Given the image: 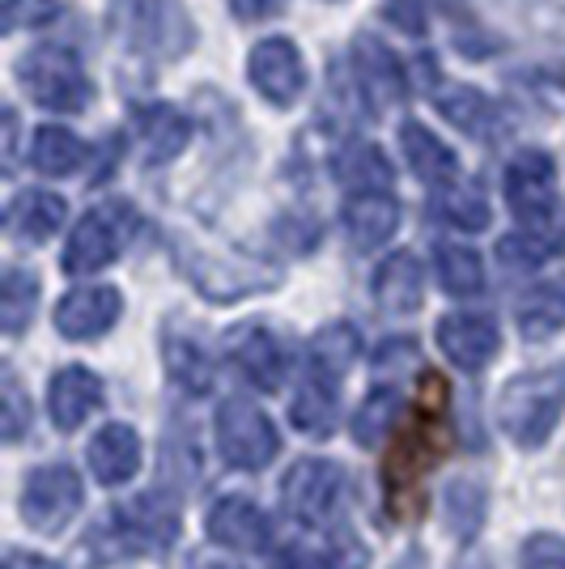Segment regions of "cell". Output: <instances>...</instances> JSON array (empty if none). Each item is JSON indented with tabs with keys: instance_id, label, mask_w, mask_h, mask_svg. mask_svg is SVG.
<instances>
[{
	"instance_id": "18",
	"label": "cell",
	"mask_w": 565,
	"mask_h": 569,
	"mask_svg": "<svg viewBox=\"0 0 565 569\" xmlns=\"http://www.w3.org/2000/svg\"><path fill=\"white\" fill-rule=\"evenodd\" d=\"M90 472L98 476V485H123V480H132L137 468H141V438H137V429L132 426H102L90 438Z\"/></svg>"
},
{
	"instance_id": "9",
	"label": "cell",
	"mask_w": 565,
	"mask_h": 569,
	"mask_svg": "<svg viewBox=\"0 0 565 569\" xmlns=\"http://www.w3.org/2000/svg\"><path fill=\"white\" fill-rule=\"evenodd\" d=\"M81 510V476L69 463L34 468L22 485V519L39 536H60Z\"/></svg>"
},
{
	"instance_id": "30",
	"label": "cell",
	"mask_w": 565,
	"mask_h": 569,
	"mask_svg": "<svg viewBox=\"0 0 565 569\" xmlns=\"http://www.w3.org/2000/svg\"><path fill=\"white\" fill-rule=\"evenodd\" d=\"M166 370L188 396H205L212 387V361L191 336H166Z\"/></svg>"
},
{
	"instance_id": "29",
	"label": "cell",
	"mask_w": 565,
	"mask_h": 569,
	"mask_svg": "<svg viewBox=\"0 0 565 569\" xmlns=\"http://www.w3.org/2000/svg\"><path fill=\"white\" fill-rule=\"evenodd\" d=\"M86 153H90L86 141L69 128H39L34 141H30V162L43 174H72L86 162Z\"/></svg>"
},
{
	"instance_id": "15",
	"label": "cell",
	"mask_w": 565,
	"mask_h": 569,
	"mask_svg": "<svg viewBox=\"0 0 565 569\" xmlns=\"http://www.w3.org/2000/svg\"><path fill=\"white\" fill-rule=\"evenodd\" d=\"M438 349L459 366V370H485L502 349V332L489 315H447L438 323Z\"/></svg>"
},
{
	"instance_id": "14",
	"label": "cell",
	"mask_w": 565,
	"mask_h": 569,
	"mask_svg": "<svg viewBox=\"0 0 565 569\" xmlns=\"http://www.w3.org/2000/svg\"><path fill=\"white\" fill-rule=\"evenodd\" d=\"M123 310V298L111 284H86L72 289L69 298L56 307V332L69 340H95V336L111 332Z\"/></svg>"
},
{
	"instance_id": "32",
	"label": "cell",
	"mask_w": 565,
	"mask_h": 569,
	"mask_svg": "<svg viewBox=\"0 0 565 569\" xmlns=\"http://www.w3.org/2000/svg\"><path fill=\"white\" fill-rule=\"evenodd\" d=\"M434 268H438V281L455 298H468L485 289V263L468 247H438L434 251Z\"/></svg>"
},
{
	"instance_id": "33",
	"label": "cell",
	"mask_w": 565,
	"mask_h": 569,
	"mask_svg": "<svg viewBox=\"0 0 565 569\" xmlns=\"http://www.w3.org/2000/svg\"><path fill=\"white\" fill-rule=\"evenodd\" d=\"M34 302H39V281L22 268H9L4 284H0V323H4V332H22L26 323L34 319Z\"/></svg>"
},
{
	"instance_id": "28",
	"label": "cell",
	"mask_w": 565,
	"mask_h": 569,
	"mask_svg": "<svg viewBox=\"0 0 565 569\" xmlns=\"http://www.w3.org/2000/svg\"><path fill=\"white\" fill-rule=\"evenodd\" d=\"M565 328V281H548L541 289H532L518 302V332L527 340H544L557 336Z\"/></svg>"
},
{
	"instance_id": "36",
	"label": "cell",
	"mask_w": 565,
	"mask_h": 569,
	"mask_svg": "<svg viewBox=\"0 0 565 569\" xmlns=\"http://www.w3.org/2000/svg\"><path fill=\"white\" fill-rule=\"evenodd\" d=\"M443 506H447L450 531H455L459 540H468V536H476L480 519H485V489H480L476 480H450Z\"/></svg>"
},
{
	"instance_id": "31",
	"label": "cell",
	"mask_w": 565,
	"mask_h": 569,
	"mask_svg": "<svg viewBox=\"0 0 565 569\" xmlns=\"http://www.w3.org/2000/svg\"><path fill=\"white\" fill-rule=\"evenodd\" d=\"M331 382L315 379L307 375L303 379V391H298V400L289 408V417H294V426L310 433V438H328L331 429H336V400H331Z\"/></svg>"
},
{
	"instance_id": "7",
	"label": "cell",
	"mask_w": 565,
	"mask_h": 569,
	"mask_svg": "<svg viewBox=\"0 0 565 569\" xmlns=\"http://www.w3.org/2000/svg\"><path fill=\"white\" fill-rule=\"evenodd\" d=\"M179 268L188 272V281L209 293L212 302H235V298H247V293H259V289H272L281 281L277 268L259 260H235V256H217V251H196L188 242H179L175 251Z\"/></svg>"
},
{
	"instance_id": "8",
	"label": "cell",
	"mask_w": 565,
	"mask_h": 569,
	"mask_svg": "<svg viewBox=\"0 0 565 569\" xmlns=\"http://www.w3.org/2000/svg\"><path fill=\"white\" fill-rule=\"evenodd\" d=\"M217 447L226 455V463L259 472L268 468L281 451V433L277 426L247 400H226L217 412Z\"/></svg>"
},
{
	"instance_id": "34",
	"label": "cell",
	"mask_w": 565,
	"mask_h": 569,
	"mask_svg": "<svg viewBox=\"0 0 565 569\" xmlns=\"http://www.w3.org/2000/svg\"><path fill=\"white\" fill-rule=\"evenodd\" d=\"M400 391L396 387H378V391H370V400L357 408L354 417V438L361 442V447H375V438H383L387 429H391V421L400 417Z\"/></svg>"
},
{
	"instance_id": "42",
	"label": "cell",
	"mask_w": 565,
	"mask_h": 569,
	"mask_svg": "<svg viewBox=\"0 0 565 569\" xmlns=\"http://www.w3.org/2000/svg\"><path fill=\"white\" fill-rule=\"evenodd\" d=\"M4 569H60V566L48 561V557H34V552H9Z\"/></svg>"
},
{
	"instance_id": "40",
	"label": "cell",
	"mask_w": 565,
	"mask_h": 569,
	"mask_svg": "<svg viewBox=\"0 0 565 569\" xmlns=\"http://www.w3.org/2000/svg\"><path fill=\"white\" fill-rule=\"evenodd\" d=\"M272 569H328V561L315 552V548L307 545H289L277 552V561H272Z\"/></svg>"
},
{
	"instance_id": "43",
	"label": "cell",
	"mask_w": 565,
	"mask_h": 569,
	"mask_svg": "<svg viewBox=\"0 0 565 569\" xmlns=\"http://www.w3.org/2000/svg\"><path fill=\"white\" fill-rule=\"evenodd\" d=\"M209 569H238V566H209Z\"/></svg>"
},
{
	"instance_id": "27",
	"label": "cell",
	"mask_w": 565,
	"mask_h": 569,
	"mask_svg": "<svg viewBox=\"0 0 565 569\" xmlns=\"http://www.w3.org/2000/svg\"><path fill=\"white\" fill-rule=\"evenodd\" d=\"M357 357V332L349 328V323H328L324 332L310 340L307 349V375H315V379L324 382H336L349 375V366H354Z\"/></svg>"
},
{
	"instance_id": "3",
	"label": "cell",
	"mask_w": 565,
	"mask_h": 569,
	"mask_svg": "<svg viewBox=\"0 0 565 569\" xmlns=\"http://www.w3.org/2000/svg\"><path fill=\"white\" fill-rule=\"evenodd\" d=\"M565 412V361L544 366V370H527L502 387L497 400V421L515 438L518 447H541L548 433L557 429Z\"/></svg>"
},
{
	"instance_id": "37",
	"label": "cell",
	"mask_w": 565,
	"mask_h": 569,
	"mask_svg": "<svg viewBox=\"0 0 565 569\" xmlns=\"http://www.w3.org/2000/svg\"><path fill=\"white\" fill-rule=\"evenodd\" d=\"M518 569H565V540L562 536H532L518 552Z\"/></svg>"
},
{
	"instance_id": "24",
	"label": "cell",
	"mask_w": 565,
	"mask_h": 569,
	"mask_svg": "<svg viewBox=\"0 0 565 569\" xmlns=\"http://www.w3.org/2000/svg\"><path fill=\"white\" fill-rule=\"evenodd\" d=\"M65 217H69V204L60 196H51V191H22L9 204L4 226H9V234L22 238V242H48L65 226Z\"/></svg>"
},
{
	"instance_id": "22",
	"label": "cell",
	"mask_w": 565,
	"mask_h": 569,
	"mask_svg": "<svg viewBox=\"0 0 565 569\" xmlns=\"http://www.w3.org/2000/svg\"><path fill=\"white\" fill-rule=\"evenodd\" d=\"M119 531L137 548H166L179 536V510L158 493H145L119 510Z\"/></svg>"
},
{
	"instance_id": "39",
	"label": "cell",
	"mask_w": 565,
	"mask_h": 569,
	"mask_svg": "<svg viewBox=\"0 0 565 569\" xmlns=\"http://www.w3.org/2000/svg\"><path fill=\"white\" fill-rule=\"evenodd\" d=\"M4 438L9 442H18L22 438V429H26V396H22V387H18V379L13 375H4Z\"/></svg>"
},
{
	"instance_id": "13",
	"label": "cell",
	"mask_w": 565,
	"mask_h": 569,
	"mask_svg": "<svg viewBox=\"0 0 565 569\" xmlns=\"http://www.w3.org/2000/svg\"><path fill=\"white\" fill-rule=\"evenodd\" d=\"M226 353H230L238 375L251 382L256 391H277L281 387L285 349L264 323H242L235 332H226Z\"/></svg>"
},
{
	"instance_id": "6",
	"label": "cell",
	"mask_w": 565,
	"mask_h": 569,
	"mask_svg": "<svg viewBox=\"0 0 565 569\" xmlns=\"http://www.w3.org/2000/svg\"><path fill=\"white\" fill-rule=\"evenodd\" d=\"M132 234H137V213L123 200H107V204L90 209L72 226L69 247L60 256V268L69 277H90V272H98V268H107V263L116 260Z\"/></svg>"
},
{
	"instance_id": "19",
	"label": "cell",
	"mask_w": 565,
	"mask_h": 569,
	"mask_svg": "<svg viewBox=\"0 0 565 569\" xmlns=\"http://www.w3.org/2000/svg\"><path fill=\"white\" fill-rule=\"evenodd\" d=\"M209 536L238 552H259L268 545V519L251 498H221L209 515Z\"/></svg>"
},
{
	"instance_id": "2",
	"label": "cell",
	"mask_w": 565,
	"mask_h": 569,
	"mask_svg": "<svg viewBox=\"0 0 565 569\" xmlns=\"http://www.w3.org/2000/svg\"><path fill=\"white\" fill-rule=\"evenodd\" d=\"M443 451H447V379L443 375H422V396L413 403V417H408L400 442L391 447L387 468H383L387 498H408Z\"/></svg>"
},
{
	"instance_id": "21",
	"label": "cell",
	"mask_w": 565,
	"mask_h": 569,
	"mask_svg": "<svg viewBox=\"0 0 565 569\" xmlns=\"http://www.w3.org/2000/svg\"><path fill=\"white\" fill-rule=\"evenodd\" d=\"M400 144H404V158H408V170L422 183H429V188H450V179L459 174V158L425 123H417V119L400 123Z\"/></svg>"
},
{
	"instance_id": "12",
	"label": "cell",
	"mask_w": 565,
	"mask_h": 569,
	"mask_svg": "<svg viewBox=\"0 0 565 569\" xmlns=\"http://www.w3.org/2000/svg\"><path fill=\"white\" fill-rule=\"evenodd\" d=\"M354 72L370 111H391L408 98V72H404L400 56L387 43H378L375 34H361L354 43Z\"/></svg>"
},
{
	"instance_id": "17",
	"label": "cell",
	"mask_w": 565,
	"mask_h": 569,
	"mask_svg": "<svg viewBox=\"0 0 565 569\" xmlns=\"http://www.w3.org/2000/svg\"><path fill=\"white\" fill-rule=\"evenodd\" d=\"M132 123H137V141H141L149 167H162L170 158H179L191 141V119L184 111H175V107H166V102L141 107L132 116Z\"/></svg>"
},
{
	"instance_id": "25",
	"label": "cell",
	"mask_w": 565,
	"mask_h": 569,
	"mask_svg": "<svg viewBox=\"0 0 565 569\" xmlns=\"http://www.w3.org/2000/svg\"><path fill=\"white\" fill-rule=\"evenodd\" d=\"M331 170H336V179H340L349 191H357V196L387 191V188H391V179H396V170H391V162H387V153H383L378 144H370V141L345 144V149L336 153Z\"/></svg>"
},
{
	"instance_id": "20",
	"label": "cell",
	"mask_w": 565,
	"mask_h": 569,
	"mask_svg": "<svg viewBox=\"0 0 565 569\" xmlns=\"http://www.w3.org/2000/svg\"><path fill=\"white\" fill-rule=\"evenodd\" d=\"M345 230L357 251H375L387 238L400 230V204L387 191H370V196H354L345 204Z\"/></svg>"
},
{
	"instance_id": "4",
	"label": "cell",
	"mask_w": 565,
	"mask_h": 569,
	"mask_svg": "<svg viewBox=\"0 0 565 569\" xmlns=\"http://www.w3.org/2000/svg\"><path fill=\"white\" fill-rule=\"evenodd\" d=\"M111 30L123 48L137 56H184L191 48V22L179 0H116L111 4Z\"/></svg>"
},
{
	"instance_id": "16",
	"label": "cell",
	"mask_w": 565,
	"mask_h": 569,
	"mask_svg": "<svg viewBox=\"0 0 565 569\" xmlns=\"http://www.w3.org/2000/svg\"><path fill=\"white\" fill-rule=\"evenodd\" d=\"M51 421L60 429H77L81 421H90L98 408H102V379L86 366H69L51 379L48 391Z\"/></svg>"
},
{
	"instance_id": "38",
	"label": "cell",
	"mask_w": 565,
	"mask_h": 569,
	"mask_svg": "<svg viewBox=\"0 0 565 569\" xmlns=\"http://www.w3.org/2000/svg\"><path fill=\"white\" fill-rule=\"evenodd\" d=\"M65 9V0H4V30L43 26Z\"/></svg>"
},
{
	"instance_id": "35",
	"label": "cell",
	"mask_w": 565,
	"mask_h": 569,
	"mask_svg": "<svg viewBox=\"0 0 565 569\" xmlns=\"http://www.w3.org/2000/svg\"><path fill=\"white\" fill-rule=\"evenodd\" d=\"M434 213L455 230H485L489 226V200L476 188H443L434 200Z\"/></svg>"
},
{
	"instance_id": "23",
	"label": "cell",
	"mask_w": 565,
	"mask_h": 569,
	"mask_svg": "<svg viewBox=\"0 0 565 569\" xmlns=\"http://www.w3.org/2000/svg\"><path fill=\"white\" fill-rule=\"evenodd\" d=\"M375 298H378V307L387 310V315H408V310L422 307L425 272H422V263H417V256L396 251V256H387V260L378 263Z\"/></svg>"
},
{
	"instance_id": "41",
	"label": "cell",
	"mask_w": 565,
	"mask_h": 569,
	"mask_svg": "<svg viewBox=\"0 0 565 569\" xmlns=\"http://www.w3.org/2000/svg\"><path fill=\"white\" fill-rule=\"evenodd\" d=\"M285 0H235V18L242 22H259V18H268V13H277Z\"/></svg>"
},
{
	"instance_id": "1",
	"label": "cell",
	"mask_w": 565,
	"mask_h": 569,
	"mask_svg": "<svg viewBox=\"0 0 565 569\" xmlns=\"http://www.w3.org/2000/svg\"><path fill=\"white\" fill-rule=\"evenodd\" d=\"M557 167L544 149H518L506 162V200L518 217V230L497 242L506 268H541L565 251V204L557 188Z\"/></svg>"
},
{
	"instance_id": "10",
	"label": "cell",
	"mask_w": 565,
	"mask_h": 569,
	"mask_svg": "<svg viewBox=\"0 0 565 569\" xmlns=\"http://www.w3.org/2000/svg\"><path fill=\"white\" fill-rule=\"evenodd\" d=\"M345 493V472L331 459H298L281 480L285 510L303 522H324Z\"/></svg>"
},
{
	"instance_id": "11",
	"label": "cell",
	"mask_w": 565,
	"mask_h": 569,
	"mask_svg": "<svg viewBox=\"0 0 565 569\" xmlns=\"http://www.w3.org/2000/svg\"><path fill=\"white\" fill-rule=\"evenodd\" d=\"M247 72H251V86L259 90V98H268L272 107H294L307 90V64H303V56L289 39L256 43Z\"/></svg>"
},
{
	"instance_id": "5",
	"label": "cell",
	"mask_w": 565,
	"mask_h": 569,
	"mask_svg": "<svg viewBox=\"0 0 565 569\" xmlns=\"http://www.w3.org/2000/svg\"><path fill=\"white\" fill-rule=\"evenodd\" d=\"M18 77H22L26 94L34 98L39 107H48V111H69L72 116L95 94V86H90V77L81 69L77 51L60 48V43L26 51L22 60H18Z\"/></svg>"
},
{
	"instance_id": "26",
	"label": "cell",
	"mask_w": 565,
	"mask_h": 569,
	"mask_svg": "<svg viewBox=\"0 0 565 569\" xmlns=\"http://www.w3.org/2000/svg\"><path fill=\"white\" fill-rule=\"evenodd\" d=\"M434 102H438V111H443L459 132L480 137V141H489L497 132V123H502L494 102L480 94V90H472V86H443V90L434 94Z\"/></svg>"
}]
</instances>
